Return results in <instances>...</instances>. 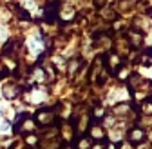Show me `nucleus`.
<instances>
[]
</instances>
